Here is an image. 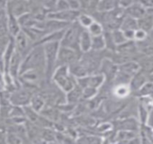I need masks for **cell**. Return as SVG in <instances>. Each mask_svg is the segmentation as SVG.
<instances>
[{
    "mask_svg": "<svg viewBox=\"0 0 153 144\" xmlns=\"http://www.w3.org/2000/svg\"><path fill=\"white\" fill-rule=\"evenodd\" d=\"M96 21L102 24L105 30L114 31L120 29L122 21L125 16L124 9L122 7H117L114 10L108 12H98L96 11L92 14Z\"/></svg>",
    "mask_w": 153,
    "mask_h": 144,
    "instance_id": "1",
    "label": "cell"
},
{
    "mask_svg": "<svg viewBox=\"0 0 153 144\" xmlns=\"http://www.w3.org/2000/svg\"><path fill=\"white\" fill-rule=\"evenodd\" d=\"M45 53L42 44H36L30 52L23 59L20 75L29 69H43L45 70Z\"/></svg>",
    "mask_w": 153,
    "mask_h": 144,
    "instance_id": "2",
    "label": "cell"
},
{
    "mask_svg": "<svg viewBox=\"0 0 153 144\" xmlns=\"http://www.w3.org/2000/svg\"><path fill=\"white\" fill-rule=\"evenodd\" d=\"M51 80L64 92L68 93L73 89L76 85V78H75L69 70L68 66H59L57 67L54 73L51 77Z\"/></svg>",
    "mask_w": 153,
    "mask_h": 144,
    "instance_id": "3",
    "label": "cell"
},
{
    "mask_svg": "<svg viewBox=\"0 0 153 144\" xmlns=\"http://www.w3.org/2000/svg\"><path fill=\"white\" fill-rule=\"evenodd\" d=\"M44 48L45 53V73L46 79L48 81L51 80V77L54 73V71L57 68V59H58V53L60 47V42H47L42 44Z\"/></svg>",
    "mask_w": 153,
    "mask_h": 144,
    "instance_id": "4",
    "label": "cell"
},
{
    "mask_svg": "<svg viewBox=\"0 0 153 144\" xmlns=\"http://www.w3.org/2000/svg\"><path fill=\"white\" fill-rule=\"evenodd\" d=\"M83 28L78 21L70 24L65 30L64 35L60 41V46L71 48L76 50H79V38Z\"/></svg>",
    "mask_w": 153,
    "mask_h": 144,
    "instance_id": "5",
    "label": "cell"
},
{
    "mask_svg": "<svg viewBox=\"0 0 153 144\" xmlns=\"http://www.w3.org/2000/svg\"><path fill=\"white\" fill-rule=\"evenodd\" d=\"M34 92L32 89L24 87L21 85L18 88L14 90L12 93L8 94L9 95V99L14 105H19V106H25L30 105L31 99L33 96Z\"/></svg>",
    "mask_w": 153,
    "mask_h": 144,
    "instance_id": "6",
    "label": "cell"
},
{
    "mask_svg": "<svg viewBox=\"0 0 153 144\" xmlns=\"http://www.w3.org/2000/svg\"><path fill=\"white\" fill-rule=\"evenodd\" d=\"M82 52L71 48L60 46L58 53L57 67L59 66H70L78 61L81 57Z\"/></svg>",
    "mask_w": 153,
    "mask_h": 144,
    "instance_id": "7",
    "label": "cell"
},
{
    "mask_svg": "<svg viewBox=\"0 0 153 144\" xmlns=\"http://www.w3.org/2000/svg\"><path fill=\"white\" fill-rule=\"evenodd\" d=\"M119 70V65L115 63L113 59H111L108 57H105L99 68L98 73L102 74L106 83H113L114 79H115Z\"/></svg>",
    "mask_w": 153,
    "mask_h": 144,
    "instance_id": "8",
    "label": "cell"
},
{
    "mask_svg": "<svg viewBox=\"0 0 153 144\" xmlns=\"http://www.w3.org/2000/svg\"><path fill=\"white\" fill-rule=\"evenodd\" d=\"M14 42L16 51L23 57V59L30 52V50L34 46V43L30 40V38L23 30H21L14 37Z\"/></svg>",
    "mask_w": 153,
    "mask_h": 144,
    "instance_id": "9",
    "label": "cell"
},
{
    "mask_svg": "<svg viewBox=\"0 0 153 144\" xmlns=\"http://www.w3.org/2000/svg\"><path fill=\"white\" fill-rule=\"evenodd\" d=\"M76 81H78V85L81 87L82 88H95L100 89L105 84V79L100 73H94V74H89L85 77L76 79Z\"/></svg>",
    "mask_w": 153,
    "mask_h": 144,
    "instance_id": "10",
    "label": "cell"
},
{
    "mask_svg": "<svg viewBox=\"0 0 153 144\" xmlns=\"http://www.w3.org/2000/svg\"><path fill=\"white\" fill-rule=\"evenodd\" d=\"M80 13L81 11L79 10H74L71 8L63 11H52L48 14L47 18H52L68 24H72L76 21H78Z\"/></svg>",
    "mask_w": 153,
    "mask_h": 144,
    "instance_id": "11",
    "label": "cell"
},
{
    "mask_svg": "<svg viewBox=\"0 0 153 144\" xmlns=\"http://www.w3.org/2000/svg\"><path fill=\"white\" fill-rule=\"evenodd\" d=\"M114 124V131L119 130H129V131H139L140 127V122L137 117L130 116V117H121L118 118Z\"/></svg>",
    "mask_w": 153,
    "mask_h": 144,
    "instance_id": "12",
    "label": "cell"
},
{
    "mask_svg": "<svg viewBox=\"0 0 153 144\" xmlns=\"http://www.w3.org/2000/svg\"><path fill=\"white\" fill-rule=\"evenodd\" d=\"M7 10L18 18L31 11V2L27 0H8Z\"/></svg>",
    "mask_w": 153,
    "mask_h": 144,
    "instance_id": "13",
    "label": "cell"
},
{
    "mask_svg": "<svg viewBox=\"0 0 153 144\" xmlns=\"http://www.w3.org/2000/svg\"><path fill=\"white\" fill-rule=\"evenodd\" d=\"M112 138H114V142H118V143H131V142L141 143L139 131H129V130L115 131Z\"/></svg>",
    "mask_w": 153,
    "mask_h": 144,
    "instance_id": "14",
    "label": "cell"
},
{
    "mask_svg": "<svg viewBox=\"0 0 153 144\" xmlns=\"http://www.w3.org/2000/svg\"><path fill=\"white\" fill-rule=\"evenodd\" d=\"M152 75H149L146 73L145 71L140 69L137 73L132 77L131 82H130V88L131 89L132 94H136L145 83H147L149 80L152 79Z\"/></svg>",
    "mask_w": 153,
    "mask_h": 144,
    "instance_id": "15",
    "label": "cell"
},
{
    "mask_svg": "<svg viewBox=\"0 0 153 144\" xmlns=\"http://www.w3.org/2000/svg\"><path fill=\"white\" fill-rule=\"evenodd\" d=\"M22 61H23V57L16 51V50H15L12 59L10 60L9 63V67H8V70L5 74H8L10 75L13 79H18L19 76H20V72H21V66H22Z\"/></svg>",
    "mask_w": 153,
    "mask_h": 144,
    "instance_id": "16",
    "label": "cell"
},
{
    "mask_svg": "<svg viewBox=\"0 0 153 144\" xmlns=\"http://www.w3.org/2000/svg\"><path fill=\"white\" fill-rule=\"evenodd\" d=\"M140 69V64L137 60H130L119 65V72L126 78L131 80L132 77Z\"/></svg>",
    "mask_w": 153,
    "mask_h": 144,
    "instance_id": "17",
    "label": "cell"
},
{
    "mask_svg": "<svg viewBox=\"0 0 153 144\" xmlns=\"http://www.w3.org/2000/svg\"><path fill=\"white\" fill-rule=\"evenodd\" d=\"M124 12H125V15L126 16H131V17L135 18V19L138 20L140 17H142L145 14H147L148 9L143 5H141L140 3L135 1L129 7L125 8L124 9Z\"/></svg>",
    "mask_w": 153,
    "mask_h": 144,
    "instance_id": "18",
    "label": "cell"
},
{
    "mask_svg": "<svg viewBox=\"0 0 153 144\" xmlns=\"http://www.w3.org/2000/svg\"><path fill=\"white\" fill-rule=\"evenodd\" d=\"M111 94L114 97L118 99H126L131 94H132L130 85L127 84H120V85H113L111 89Z\"/></svg>",
    "mask_w": 153,
    "mask_h": 144,
    "instance_id": "19",
    "label": "cell"
},
{
    "mask_svg": "<svg viewBox=\"0 0 153 144\" xmlns=\"http://www.w3.org/2000/svg\"><path fill=\"white\" fill-rule=\"evenodd\" d=\"M83 101V88L76 85L73 89L66 93V102L72 105H78Z\"/></svg>",
    "mask_w": 153,
    "mask_h": 144,
    "instance_id": "20",
    "label": "cell"
},
{
    "mask_svg": "<svg viewBox=\"0 0 153 144\" xmlns=\"http://www.w3.org/2000/svg\"><path fill=\"white\" fill-rule=\"evenodd\" d=\"M7 25H8L9 33L12 37H15L22 30L21 25L18 22V18L15 16L8 10H7Z\"/></svg>",
    "mask_w": 153,
    "mask_h": 144,
    "instance_id": "21",
    "label": "cell"
},
{
    "mask_svg": "<svg viewBox=\"0 0 153 144\" xmlns=\"http://www.w3.org/2000/svg\"><path fill=\"white\" fill-rule=\"evenodd\" d=\"M139 52L141 55L144 56H149L153 55V39H151L149 36H148L146 39L136 42Z\"/></svg>",
    "mask_w": 153,
    "mask_h": 144,
    "instance_id": "22",
    "label": "cell"
},
{
    "mask_svg": "<svg viewBox=\"0 0 153 144\" xmlns=\"http://www.w3.org/2000/svg\"><path fill=\"white\" fill-rule=\"evenodd\" d=\"M138 28L145 31L149 34L153 29V14L147 12V14L138 19Z\"/></svg>",
    "mask_w": 153,
    "mask_h": 144,
    "instance_id": "23",
    "label": "cell"
},
{
    "mask_svg": "<svg viewBox=\"0 0 153 144\" xmlns=\"http://www.w3.org/2000/svg\"><path fill=\"white\" fill-rule=\"evenodd\" d=\"M91 47H92V35L88 33L87 29H84L79 38V50L83 53V52L89 51L91 50Z\"/></svg>",
    "mask_w": 153,
    "mask_h": 144,
    "instance_id": "24",
    "label": "cell"
},
{
    "mask_svg": "<svg viewBox=\"0 0 153 144\" xmlns=\"http://www.w3.org/2000/svg\"><path fill=\"white\" fill-rule=\"evenodd\" d=\"M140 64V69L149 75H153V55H141L137 60Z\"/></svg>",
    "mask_w": 153,
    "mask_h": 144,
    "instance_id": "25",
    "label": "cell"
},
{
    "mask_svg": "<svg viewBox=\"0 0 153 144\" xmlns=\"http://www.w3.org/2000/svg\"><path fill=\"white\" fill-rule=\"evenodd\" d=\"M119 7V0H98L97 11L108 12Z\"/></svg>",
    "mask_w": 153,
    "mask_h": 144,
    "instance_id": "26",
    "label": "cell"
},
{
    "mask_svg": "<svg viewBox=\"0 0 153 144\" xmlns=\"http://www.w3.org/2000/svg\"><path fill=\"white\" fill-rule=\"evenodd\" d=\"M69 70H70V73L76 79L89 75L87 68L84 67V65L80 62L79 59L69 66Z\"/></svg>",
    "mask_w": 153,
    "mask_h": 144,
    "instance_id": "27",
    "label": "cell"
},
{
    "mask_svg": "<svg viewBox=\"0 0 153 144\" xmlns=\"http://www.w3.org/2000/svg\"><path fill=\"white\" fill-rule=\"evenodd\" d=\"M46 104L47 103H46L45 98L39 92L33 94V97L31 99V102H30L31 107L33 108L35 111H37L39 113H41L42 111V109L44 108Z\"/></svg>",
    "mask_w": 153,
    "mask_h": 144,
    "instance_id": "28",
    "label": "cell"
},
{
    "mask_svg": "<svg viewBox=\"0 0 153 144\" xmlns=\"http://www.w3.org/2000/svg\"><path fill=\"white\" fill-rule=\"evenodd\" d=\"M76 142H82V143H102L104 142V136H98L95 134H85L76 137Z\"/></svg>",
    "mask_w": 153,
    "mask_h": 144,
    "instance_id": "29",
    "label": "cell"
},
{
    "mask_svg": "<svg viewBox=\"0 0 153 144\" xmlns=\"http://www.w3.org/2000/svg\"><path fill=\"white\" fill-rule=\"evenodd\" d=\"M123 31H135L138 29V20L129 16H124L120 27Z\"/></svg>",
    "mask_w": 153,
    "mask_h": 144,
    "instance_id": "30",
    "label": "cell"
},
{
    "mask_svg": "<svg viewBox=\"0 0 153 144\" xmlns=\"http://www.w3.org/2000/svg\"><path fill=\"white\" fill-rule=\"evenodd\" d=\"M65 30L58 31V32H54V33H47L38 44H44V43H47V42H60L62 37L64 35Z\"/></svg>",
    "mask_w": 153,
    "mask_h": 144,
    "instance_id": "31",
    "label": "cell"
},
{
    "mask_svg": "<svg viewBox=\"0 0 153 144\" xmlns=\"http://www.w3.org/2000/svg\"><path fill=\"white\" fill-rule=\"evenodd\" d=\"M95 18L93 17V16L91 14L86 13V12H82L80 13L79 18H78V23L85 29H88L94 22H95Z\"/></svg>",
    "mask_w": 153,
    "mask_h": 144,
    "instance_id": "32",
    "label": "cell"
},
{
    "mask_svg": "<svg viewBox=\"0 0 153 144\" xmlns=\"http://www.w3.org/2000/svg\"><path fill=\"white\" fill-rule=\"evenodd\" d=\"M136 96H151L153 97V79L149 80L147 83L143 85V87L134 94Z\"/></svg>",
    "mask_w": 153,
    "mask_h": 144,
    "instance_id": "33",
    "label": "cell"
},
{
    "mask_svg": "<svg viewBox=\"0 0 153 144\" xmlns=\"http://www.w3.org/2000/svg\"><path fill=\"white\" fill-rule=\"evenodd\" d=\"M91 50L96 51H102L106 50L105 49V42L104 35H98V36H92V47Z\"/></svg>",
    "mask_w": 153,
    "mask_h": 144,
    "instance_id": "34",
    "label": "cell"
},
{
    "mask_svg": "<svg viewBox=\"0 0 153 144\" xmlns=\"http://www.w3.org/2000/svg\"><path fill=\"white\" fill-rule=\"evenodd\" d=\"M104 38H105V49L109 51H114L116 50V43L114 42V36H113V33L112 31H106L105 30L104 32Z\"/></svg>",
    "mask_w": 153,
    "mask_h": 144,
    "instance_id": "35",
    "label": "cell"
},
{
    "mask_svg": "<svg viewBox=\"0 0 153 144\" xmlns=\"http://www.w3.org/2000/svg\"><path fill=\"white\" fill-rule=\"evenodd\" d=\"M24 142H26V140L23 137H21L20 135H18L17 133H16L14 131H7V143L21 144Z\"/></svg>",
    "mask_w": 153,
    "mask_h": 144,
    "instance_id": "36",
    "label": "cell"
},
{
    "mask_svg": "<svg viewBox=\"0 0 153 144\" xmlns=\"http://www.w3.org/2000/svg\"><path fill=\"white\" fill-rule=\"evenodd\" d=\"M88 33L92 35V36H98V35H102L104 34L105 32V28L102 25V24H100L97 21H95L88 29Z\"/></svg>",
    "mask_w": 153,
    "mask_h": 144,
    "instance_id": "37",
    "label": "cell"
},
{
    "mask_svg": "<svg viewBox=\"0 0 153 144\" xmlns=\"http://www.w3.org/2000/svg\"><path fill=\"white\" fill-rule=\"evenodd\" d=\"M99 94V89L95 88H83V100L88 101L96 97Z\"/></svg>",
    "mask_w": 153,
    "mask_h": 144,
    "instance_id": "38",
    "label": "cell"
},
{
    "mask_svg": "<svg viewBox=\"0 0 153 144\" xmlns=\"http://www.w3.org/2000/svg\"><path fill=\"white\" fill-rule=\"evenodd\" d=\"M113 33V36H114V42L116 43V45H120L123 42H125L127 40L123 31H122L121 29H117V30H114V31H112Z\"/></svg>",
    "mask_w": 153,
    "mask_h": 144,
    "instance_id": "39",
    "label": "cell"
},
{
    "mask_svg": "<svg viewBox=\"0 0 153 144\" xmlns=\"http://www.w3.org/2000/svg\"><path fill=\"white\" fill-rule=\"evenodd\" d=\"M34 1H37L42 7H44L50 13L54 11L58 0H34Z\"/></svg>",
    "mask_w": 153,
    "mask_h": 144,
    "instance_id": "40",
    "label": "cell"
},
{
    "mask_svg": "<svg viewBox=\"0 0 153 144\" xmlns=\"http://www.w3.org/2000/svg\"><path fill=\"white\" fill-rule=\"evenodd\" d=\"M69 4L67 0H58L56 6H55V9L54 11H63V10H67L69 9Z\"/></svg>",
    "mask_w": 153,
    "mask_h": 144,
    "instance_id": "41",
    "label": "cell"
},
{
    "mask_svg": "<svg viewBox=\"0 0 153 144\" xmlns=\"http://www.w3.org/2000/svg\"><path fill=\"white\" fill-rule=\"evenodd\" d=\"M148 36H149V34L145 31L138 28L135 31V33H134V41L135 42H140V41H142V40L146 39Z\"/></svg>",
    "mask_w": 153,
    "mask_h": 144,
    "instance_id": "42",
    "label": "cell"
},
{
    "mask_svg": "<svg viewBox=\"0 0 153 144\" xmlns=\"http://www.w3.org/2000/svg\"><path fill=\"white\" fill-rule=\"evenodd\" d=\"M135 2V0H119V7L125 9Z\"/></svg>",
    "mask_w": 153,
    "mask_h": 144,
    "instance_id": "43",
    "label": "cell"
},
{
    "mask_svg": "<svg viewBox=\"0 0 153 144\" xmlns=\"http://www.w3.org/2000/svg\"><path fill=\"white\" fill-rule=\"evenodd\" d=\"M0 143H7V129L0 127Z\"/></svg>",
    "mask_w": 153,
    "mask_h": 144,
    "instance_id": "44",
    "label": "cell"
},
{
    "mask_svg": "<svg viewBox=\"0 0 153 144\" xmlns=\"http://www.w3.org/2000/svg\"><path fill=\"white\" fill-rule=\"evenodd\" d=\"M8 4V0H0V8L6 9Z\"/></svg>",
    "mask_w": 153,
    "mask_h": 144,
    "instance_id": "45",
    "label": "cell"
},
{
    "mask_svg": "<svg viewBox=\"0 0 153 144\" xmlns=\"http://www.w3.org/2000/svg\"><path fill=\"white\" fill-rule=\"evenodd\" d=\"M148 124L153 127V110L150 112L149 117V121H148Z\"/></svg>",
    "mask_w": 153,
    "mask_h": 144,
    "instance_id": "46",
    "label": "cell"
},
{
    "mask_svg": "<svg viewBox=\"0 0 153 144\" xmlns=\"http://www.w3.org/2000/svg\"><path fill=\"white\" fill-rule=\"evenodd\" d=\"M6 15H7V9L0 8V20H1Z\"/></svg>",
    "mask_w": 153,
    "mask_h": 144,
    "instance_id": "47",
    "label": "cell"
},
{
    "mask_svg": "<svg viewBox=\"0 0 153 144\" xmlns=\"http://www.w3.org/2000/svg\"><path fill=\"white\" fill-rule=\"evenodd\" d=\"M5 50H6V48H5V47L0 46V56H3V55H4Z\"/></svg>",
    "mask_w": 153,
    "mask_h": 144,
    "instance_id": "48",
    "label": "cell"
},
{
    "mask_svg": "<svg viewBox=\"0 0 153 144\" xmlns=\"http://www.w3.org/2000/svg\"><path fill=\"white\" fill-rule=\"evenodd\" d=\"M3 89H4V85H3V83L1 81H0V92H1Z\"/></svg>",
    "mask_w": 153,
    "mask_h": 144,
    "instance_id": "49",
    "label": "cell"
},
{
    "mask_svg": "<svg viewBox=\"0 0 153 144\" xmlns=\"http://www.w3.org/2000/svg\"><path fill=\"white\" fill-rule=\"evenodd\" d=\"M27 1H29V2H33V1H34V0H27Z\"/></svg>",
    "mask_w": 153,
    "mask_h": 144,
    "instance_id": "50",
    "label": "cell"
}]
</instances>
